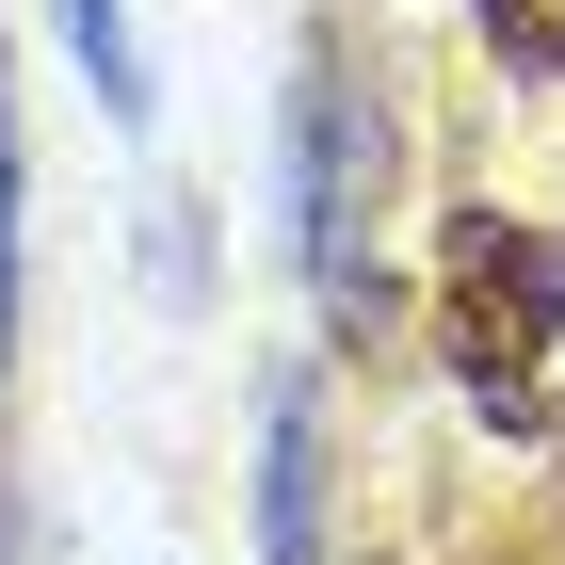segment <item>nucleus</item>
I'll return each instance as SVG.
<instances>
[{"label": "nucleus", "mask_w": 565, "mask_h": 565, "mask_svg": "<svg viewBox=\"0 0 565 565\" xmlns=\"http://www.w3.org/2000/svg\"><path fill=\"white\" fill-rule=\"evenodd\" d=\"M436 355L484 436H550V355H565V226L533 211H436Z\"/></svg>", "instance_id": "1"}, {"label": "nucleus", "mask_w": 565, "mask_h": 565, "mask_svg": "<svg viewBox=\"0 0 565 565\" xmlns=\"http://www.w3.org/2000/svg\"><path fill=\"white\" fill-rule=\"evenodd\" d=\"M291 211H307V291H323V323L372 340V323H388V275H372V243H355V211H372V130H355L340 65L291 82Z\"/></svg>", "instance_id": "2"}, {"label": "nucleus", "mask_w": 565, "mask_h": 565, "mask_svg": "<svg viewBox=\"0 0 565 565\" xmlns=\"http://www.w3.org/2000/svg\"><path fill=\"white\" fill-rule=\"evenodd\" d=\"M323 388L307 372H275V404H259V565H323Z\"/></svg>", "instance_id": "3"}, {"label": "nucleus", "mask_w": 565, "mask_h": 565, "mask_svg": "<svg viewBox=\"0 0 565 565\" xmlns=\"http://www.w3.org/2000/svg\"><path fill=\"white\" fill-rule=\"evenodd\" d=\"M65 49H82V82H97V114H114V130H146V114H162V82H146V49H130V0H65Z\"/></svg>", "instance_id": "4"}, {"label": "nucleus", "mask_w": 565, "mask_h": 565, "mask_svg": "<svg viewBox=\"0 0 565 565\" xmlns=\"http://www.w3.org/2000/svg\"><path fill=\"white\" fill-rule=\"evenodd\" d=\"M469 33L518 65V82H550L565 97V0H469Z\"/></svg>", "instance_id": "5"}, {"label": "nucleus", "mask_w": 565, "mask_h": 565, "mask_svg": "<svg viewBox=\"0 0 565 565\" xmlns=\"http://www.w3.org/2000/svg\"><path fill=\"white\" fill-rule=\"evenodd\" d=\"M0 355H17V97H0Z\"/></svg>", "instance_id": "6"}]
</instances>
